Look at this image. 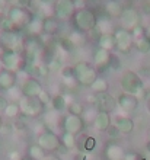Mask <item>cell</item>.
Instances as JSON below:
<instances>
[{"mask_svg":"<svg viewBox=\"0 0 150 160\" xmlns=\"http://www.w3.org/2000/svg\"><path fill=\"white\" fill-rule=\"evenodd\" d=\"M98 19H99V18L95 15V12L91 10V9H88V8L76 9L75 15H73V18H71L75 29L82 31V32H85V34L96 29Z\"/></svg>","mask_w":150,"mask_h":160,"instance_id":"6da1fadb","label":"cell"},{"mask_svg":"<svg viewBox=\"0 0 150 160\" xmlns=\"http://www.w3.org/2000/svg\"><path fill=\"white\" fill-rule=\"evenodd\" d=\"M32 12L28 8H22L18 4H10L6 12V19L10 22L13 29H21V28H26L28 23L32 21Z\"/></svg>","mask_w":150,"mask_h":160,"instance_id":"7a4b0ae2","label":"cell"},{"mask_svg":"<svg viewBox=\"0 0 150 160\" xmlns=\"http://www.w3.org/2000/svg\"><path fill=\"white\" fill-rule=\"evenodd\" d=\"M73 70H75V76L79 86H83V88H91L93 82L98 79V70L96 67H93L91 63L88 61H79L73 66Z\"/></svg>","mask_w":150,"mask_h":160,"instance_id":"3957f363","label":"cell"},{"mask_svg":"<svg viewBox=\"0 0 150 160\" xmlns=\"http://www.w3.org/2000/svg\"><path fill=\"white\" fill-rule=\"evenodd\" d=\"M120 86L122 89V92L134 95L137 98L143 93V88H144L140 74L134 70H127L122 73V76L120 79Z\"/></svg>","mask_w":150,"mask_h":160,"instance_id":"277c9868","label":"cell"},{"mask_svg":"<svg viewBox=\"0 0 150 160\" xmlns=\"http://www.w3.org/2000/svg\"><path fill=\"white\" fill-rule=\"evenodd\" d=\"M19 105H21V111L23 118H39L42 115L45 114L47 106L42 103L38 98H22L19 101Z\"/></svg>","mask_w":150,"mask_h":160,"instance_id":"5b68a950","label":"cell"},{"mask_svg":"<svg viewBox=\"0 0 150 160\" xmlns=\"http://www.w3.org/2000/svg\"><path fill=\"white\" fill-rule=\"evenodd\" d=\"M37 144L39 147H42L45 150L48 154H53V153L60 152V148L63 147L61 146V138L60 135L55 132V131L51 130H45L44 132L37 137Z\"/></svg>","mask_w":150,"mask_h":160,"instance_id":"8992f818","label":"cell"},{"mask_svg":"<svg viewBox=\"0 0 150 160\" xmlns=\"http://www.w3.org/2000/svg\"><path fill=\"white\" fill-rule=\"evenodd\" d=\"M23 64V57L19 51L15 50H3L0 51V66L3 68L12 70V72H19Z\"/></svg>","mask_w":150,"mask_h":160,"instance_id":"52a82bcc","label":"cell"},{"mask_svg":"<svg viewBox=\"0 0 150 160\" xmlns=\"http://www.w3.org/2000/svg\"><path fill=\"white\" fill-rule=\"evenodd\" d=\"M76 12V3L73 0H55L53 4V13L60 22L70 21Z\"/></svg>","mask_w":150,"mask_h":160,"instance_id":"ba28073f","label":"cell"},{"mask_svg":"<svg viewBox=\"0 0 150 160\" xmlns=\"http://www.w3.org/2000/svg\"><path fill=\"white\" fill-rule=\"evenodd\" d=\"M22 47L21 35L18 29H2L0 31V50L19 51Z\"/></svg>","mask_w":150,"mask_h":160,"instance_id":"9c48e42d","label":"cell"},{"mask_svg":"<svg viewBox=\"0 0 150 160\" xmlns=\"http://www.w3.org/2000/svg\"><path fill=\"white\" fill-rule=\"evenodd\" d=\"M85 128H86V124H85L82 117L67 114L61 118V131H64V132L80 135L85 131Z\"/></svg>","mask_w":150,"mask_h":160,"instance_id":"30bf717a","label":"cell"},{"mask_svg":"<svg viewBox=\"0 0 150 160\" xmlns=\"http://www.w3.org/2000/svg\"><path fill=\"white\" fill-rule=\"evenodd\" d=\"M114 35H115V41H117V50L121 54H128L134 47V37L131 34V31L124 29L120 26L115 29Z\"/></svg>","mask_w":150,"mask_h":160,"instance_id":"8fae6325","label":"cell"},{"mask_svg":"<svg viewBox=\"0 0 150 160\" xmlns=\"http://www.w3.org/2000/svg\"><path fill=\"white\" fill-rule=\"evenodd\" d=\"M117 102H118V108H120L125 115L136 112L138 108V103H140L137 96L130 95V93H125V92H121L120 95H118Z\"/></svg>","mask_w":150,"mask_h":160,"instance_id":"7c38bea8","label":"cell"},{"mask_svg":"<svg viewBox=\"0 0 150 160\" xmlns=\"http://www.w3.org/2000/svg\"><path fill=\"white\" fill-rule=\"evenodd\" d=\"M120 23L121 28L133 31L136 26L140 25V13L134 8H125L120 16Z\"/></svg>","mask_w":150,"mask_h":160,"instance_id":"4fadbf2b","label":"cell"},{"mask_svg":"<svg viewBox=\"0 0 150 160\" xmlns=\"http://www.w3.org/2000/svg\"><path fill=\"white\" fill-rule=\"evenodd\" d=\"M21 90L25 98H38L44 90V86L35 77H26L21 84Z\"/></svg>","mask_w":150,"mask_h":160,"instance_id":"5bb4252c","label":"cell"},{"mask_svg":"<svg viewBox=\"0 0 150 160\" xmlns=\"http://www.w3.org/2000/svg\"><path fill=\"white\" fill-rule=\"evenodd\" d=\"M112 124L118 128L121 134H131L136 128V121H134L131 117L128 115H121V114H117L112 117Z\"/></svg>","mask_w":150,"mask_h":160,"instance_id":"9a60e30c","label":"cell"},{"mask_svg":"<svg viewBox=\"0 0 150 160\" xmlns=\"http://www.w3.org/2000/svg\"><path fill=\"white\" fill-rule=\"evenodd\" d=\"M15 86H18V73L0 67V92L6 93Z\"/></svg>","mask_w":150,"mask_h":160,"instance_id":"2e32d148","label":"cell"},{"mask_svg":"<svg viewBox=\"0 0 150 160\" xmlns=\"http://www.w3.org/2000/svg\"><path fill=\"white\" fill-rule=\"evenodd\" d=\"M98 111L101 112H106V114H111L118 108V102L117 98L111 95V93H102V95H98V105H96Z\"/></svg>","mask_w":150,"mask_h":160,"instance_id":"e0dca14e","label":"cell"},{"mask_svg":"<svg viewBox=\"0 0 150 160\" xmlns=\"http://www.w3.org/2000/svg\"><path fill=\"white\" fill-rule=\"evenodd\" d=\"M112 51L104 50V48H96L93 51V66L98 68H108L109 64H111V60H112Z\"/></svg>","mask_w":150,"mask_h":160,"instance_id":"ac0fdd59","label":"cell"},{"mask_svg":"<svg viewBox=\"0 0 150 160\" xmlns=\"http://www.w3.org/2000/svg\"><path fill=\"white\" fill-rule=\"evenodd\" d=\"M88 42L86 34L82 31L73 29L70 34L67 35V38L63 41V45H67V48H80Z\"/></svg>","mask_w":150,"mask_h":160,"instance_id":"d6986e66","label":"cell"},{"mask_svg":"<svg viewBox=\"0 0 150 160\" xmlns=\"http://www.w3.org/2000/svg\"><path fill=\"white\" fill-rule=\"evenodd\" d=\"M60 76H61V83L66 86L69 90H73V89L79 88V83L76 80L75 76V70H73V66H64L60 72Z\"/></svg>","mask_w":150,"mask_h":160,"instance_id":"ffe728a7","label":"cell"},{"mask_svg":"<svg viewBox=\"0 0 150 160\" xmlns=\"http://www.w3.org/2000/svg\"><path fill=\"white\" fill-rule=\"evenodd\" d=\"M60 23L61 22L53 15V16L42 18V34L48 35V37H54L60 32Z\"/></svg>","mask_w":150,"mask_h":160,"instance_id":"44dd1931","label":"cell"},{"mask_svg":"<svg viewBox=\"0 0 150 160\" xmlns=\"http://www.w3.org/2000/svg\"><path fill=\"white\" fill-rule=\"evenodd\" d=\"M111 125H112V117H111V114L101 112V111L98 112L95 121L92 124V127H93L98 132H106Z\"/></svg>","mask_w":150,"mask_h":160,"instance_id":"7402d4cb","label":"cell"},{"mask_svg":"<svg viewBox=\"0 0 150 160\" xmlns=\"http://www.w3.org/2000/svg\"><path fill=\"white\" fill-rule=\"evenodd\" d=\"M104 154H105V159L106 160H124V157H125L124 148L117 143L106 144V146H105V150H104Z\"/></svg>","mask_w":150,"mask_h":160,"instance_id":"603a6c76","label":"cell"},{"mask_svg":"<svg viewBox=\"0 0 150 160\" xmlns=\"http://www.w3.org/2000/svg\"><path fill=\"white\" fill-rule=\"evenodd\" d=\"M98 146V141H96L95 137L92 135H86L82 132V137L77 140V148H79L80 153H92Z\"/></svg>","mask_w":150,"mask_h":160,"instance_id":"cb8c5ba5","label":"cell"},{"mask_svg":"<svg viewBox=\"0 0 150 160\" xmlns=\"http://www.w3.org/2000/svg\"><path fill=\"white\" fill-rule=\"evenodd\" d=\"M42 118H44L42 124L45 125L47 130H51V131H54L55 128L60 125V122H61L60 112H57V111H54V109L45 111V114L42 115Z\"/></svg>","mask_w":150,"mask_h":160,"instance_id":"d4e9b609","label":"cell"},{"mask_svg":"<svg viewBox=\"0 0 150 160\" xmlns=\"http://www.w3.org/2000/svg\"><path fill=\"white\" fill-rule=\"evenodd\" d=\"M124 8L118 0H106L104 4V12L108 18H120Z\"/></svg>","mask_w":150,"mask_h":160,"instance_id":"484cf974","label":"cell"},{"mask_svg":"<svg viewBox=\"0 0 150 160\" xmlns=\"http://www.w3.org/2000/svg\"><path fill=\"white\" fill-rule=\"evenodd\" d=\"M96 29H98L99 35H102V34H114L117 28H115V25H114V22L111 18L104 16V18H99V19H98Z\"/></svg>","mask_w":150,"mask_h":160,"instance_id":"4316f807","label":"cell"},{"mask_svg":"<svg viewBox=\"0 0 150 160\" xmlns=\"http://www.w3.org/2000/svg\"><path fill=\"white\" fill-rule=\"evenodd\" d=\"M98 48H104L108 51L117 50V41L114 34H102L98 38Z\"/></svg>","mask_w":150,"mask_h":160,"instance_id":"83f0119b","label":"cell"},{"mask_svg":"<svg viewBox=\"0 0 150 160\" xmlns=\"http://www.w3.org/2000/svg\"><path fill=\"white\" fill-rule=\"evenodd\" d=\"M22 111H21V105L19 102H9L6 109L3 112V117L6 119H10V121H15V119L21 118Z\"/></svg>","mask_w":150,"mask_h":160,"instance_id":"f1b7e54d","label":"cell"},{"mask_svg":"<svg viewBox=\"0 0 150 160\" xmlns=\"http://www.w3.org/2000/svg\"><path fill=\"white\" fill-rule=\"evenodd\" d=\"M69 99H67L64 95H61V93H55L54 96H53V99H51V109L57 111V112H64V111H67V105H69Z\"/></svg>","mask_w":150,"mask_h":160,"instance_id":"f546056e","label":"cell"},{"mask_svg":"<svg viewBox=\"0 0 150 160\" xmlns=\"http://www.w3.org/2000/svg\"><path fill=\"white\" fill-rule=\"evenodd\" d=\"M60 138H61V146L66 148L67 152H73V150L77 148V135L61 131Z\"/></svg>","mask_w":150,"mask_h":160,"instance_id":"4dcf8cb0","label":"cell"},{"mask_svg":"<svg viewBox=\"0 0 150 160\" xmlns=\"http://www.w3.org/2000/svg\"><path fill=\"white\" fill-rule=\"evenodd\" d=\"M91 92L95 93V95H102V93H108L109 92V82L105 77H98V79L93 82L91 88Z\"/></svg>","mask_w":150,"mask_h":160,"instance_id":"1f68e13d","label":"cell"},{"mask_svg":"<svg viewBox=\"0 0 150 160\" xmlns=\"http://www.w3.org/2000/svg\"><path fill=\"white\" fill-rule=\"evenodd\" d=\"M47 156H48V153H47L42 147H39L37 143L29 144V147H28V157H29V159L42 160V159H45Z\"/></svg>","mask_w":150,"mask_h":160,"instance_id":"d6a6232c","label":"cell"},{"mask_svg":"<svg viewBox=\"0 0 150 160\" xmlns=\"http://www.w3.org/2000/svg\"><path fill=\"white\" fill-rule=\"evenodd\" d=\"M134 47L138 52L142 54H149L150 52V38H147L146 35L143 37H138V38L134 39Z\"/></svg>","mask_w":150,"mask_h":160,"instance_id":"836d02e7","label":"cell"},{"mask_svg":"<svg viewBox=\"0 0 150 160\" xmlns=\"http://www.w3.org/2000/svg\"><path fill=\"white\" fill-rule=\"evenodd\" d=\"M26 29H28V32H29L31 35H34V37L42 34V18H38V16L34 15L32 21L28 23Z\"/></svg>","mask_w":150,"mask_h":160,"instance_id":"e575fe53","label":"cell"},{"mask_svg":"<svg viewBox=\"0 0 150 160\" xmlns=\"http://www.w3.org/2000/svg\"><path fill=\"white\" fill-rule=\"evenodd\" d=\"M85 108L86 106L79 101H70L69 105H67V112L71 115H77V117H82L85 112Z\"/></svg>","mask_w":150,"mask_h":160,"instance_id":"d590c367","label":"cell"},{"mask_svg":"<svg viewBox=\"0 0 150 160\" xmlns=\"http://www.w3.org/2000/svg\"><path fill=\"white\" fill-rule=\"evenodd\" d=\"M98 112H99V111L96 109V106H86L83 115H82L85 124H86V125H92L96 118V115H98Z\"/></svg>","mask_w":150,"mask_h":160,"instance_id":"8d00e7d4","label":"cell"},{"mask_svg":"<svg viewBox=\"0 0 150 160\" xmlns=\"http://www.w3.org/2000/svg\"><path fill=\"white\" fill-rule=\"evenodd\" d=\"M47 67H48V72L50 73H59V72H61V68L64 66H63V61L60 57H53L50 63L47 64Z\"/></svg>","mask_w":150,"mask_h":160,"instance_id":"74e56055","label":"cell"},{"mask_svg":"<svg viewBox=\"0 0 150 160\" xmlns=\"http://www.w3.org/2000/svg\"><path fill=\"white\" fill-rule=\"evenodd\" d=\"M6 98H8V99H12L10 102H19L22 98H23L21 86H15V88H12L10 90H8V92H6Z\"/></svg>","mask_w":150,"mask_h":160,"instance_id":"f35d334b","label":"cell"},{"mask_svg":"<svg viewBox=\"0 0 150 160\" xmlns=\"http://www.w3.org/2000/svg\"><path fill=\"white\" fill-rule=\"evenodd\" d=\"M13 130H15V132H25V131H28V124H26L25 118H18L13 121Z\"/></svg>","mask_w":150,"mask_h":160,"instance_id":"ab89813d","label":"cell"},{"mask_svg":"<svg viewBox=\"0 0 150 160\" xmlns=\"http://www.w3.org/2000/svg\"><path fill=\"white\" fill-rule=\"evenodd\" d=\"M38 99H39V101H41L45 106H48V105L51 103V99H53V96H51L50 93H48V92L45 90V89H44V90L41 92V95L38 96Z\"/></svg>","mask_w":150,"mask_h":160,"instance_id":"60d3db41","label":"cell"},{"mask_svg":"<svg viewBox=\"0 0 150 160\" xmlns=\"http://www.w3.org/2000/svg\"><path fill=\"white\" fill-rule=\"evenodd\" d=\"M85 101H86V103H88V106H96L98 105V95H95V93H88L86 96H85Z\"/></svg>","mask_w":150,"mask_h":160,"instance_id":"b9f144b4","label":"cell"},{"mask_svg":"<svg viewBox=\"0 0 150 160\" xmlns=\"http://www.w3.org/2000/svg\"><path fill=\"white\" fill-rule=\"evenodd\" d=\"M23 156H22L21 150H18V148H13L10 152L8 153V160H22Z\"/></svg>","mask_w":150,"mask_h":160,"instance_id":"7bdbcfd3","label":"cell"},{"mask_svg":"<svg viewBox=\"0 0 150 160\" xmlns=\"http://www.w3.org/2000/svg\"><path fill=\"white\" fill-rule=\"evenodd\" d=\"M13 132H15V130H13L12 124H6V122H4L3 127H2V130H0V134L4 135V137H8V135H12Z\"/></svg>","mask_w":150,"mask_h":160,"instance_id":"ee69618b","label":"cell"},{"mask_svg":"<svg viewBox=\"0 0 150 160\" xmlns=\"http://www.w3.org/2000/svg\"><path fill=\"white\" fill-rule=\"evenodd\" d=\"M106 134H109V137H112V138H117V137H120L121 132L118 131L117 127H115V125L112 124V125H111V127L108 128V131H106Z\"/></svg>","mask_w":150,"mask_h":160,"instance_id":"f6af8a7d","label":"cell"},{"mask_svg":"<svg viewBox=\"0 0 150 160\" xmlns=\"http://www.w3.org/2000/svg\"><path fill=\"white\" fill-rule=\"evenodd\" d=\"M109 67L112 68V70H118V68L121 67V61H120V58H118L115 54L112 55V60H111V64H109Z\"/></svg>","mask_w":150,"mask_h":160,"instance_id":"bcb514c9","label":"cell"},{"mask_svg":"<svg viewBox=\"0 0 150 160\" xmlns=\"http://www.w3.org/2000/svg\"><path fill=\"white\" fill-rule=\"evenodd\" d=\"M8 103H9L8 98L0 95V115H3V112H4V109H6V106H8Z\"/></svg>","mask_w":150,"mask_h":160,"instance_id":"7dc6e473","label":"cell"},{"mask_svg":"<svg viewBox=\"0 0 150 160\" xmlns=\"http://www.w3.org/2000/svg\"><path fill=\"white\" fill-rule=\"evenodd\" d=\"M124 160H144V159L137 153H125Z\"/></svg>","mask_w":150,"mask_h":160,"instance_id":"c3c4849f","label":"cell"},{"mask_svg":"<svg viewBox=\"0 0 150 160\" xmlns=\"http://www.w3.org/2000/svg\"><path fill=\"white\" fill-rule=\"evenodd\" d=\"M13 4H18V6H22V8H28L32 4V0H15V3Z\"/></svg>","mask_w":150,"mask_h":160,"instance_id":"681fc988","label":"cell"},{"mask_svg":"<svg viewBox=\"0 0 150 160\" xmlns=\"http://www.w3.org/2000/svg\"><path fill=\"white\" fill-rule=\"evenodd\" d=\"M37 2L39 4H42V6H53L55 0H37Z\"/></svg>","mask_w":150,"mask_h":160,"instance_id":"f907efd6","label":"cell"},{"mask_svg":"<svg viewBox=\"0 0 150 160\" xmlns=\"http://www.w3.org/2000/svg\"><path fill=\"white\" fill-rule=\"evenodd\" d=\"M42 160H63L60 156H54V154H48V156L45 157V159H42Z\"/></svg>","mask_w":150,"mask_h":160,"instance_id":"816d5d0a","label":"cell"},{"mask_svg":"<svg viewBox=\"0 0 150 160\" xmlns=\"http://www.w3.org/2000/svg\"><path fill=\"white\" fill-rule=\"evenodd\" d=\"M146 111H147V114L150 115V95L146 96Z\"/></svg>","mask_w":150,"mask_h":160,"instance_id":"f5cc1de1","label":"cell"},{"mask_svg":"<svg viewBox=\"0 0 150 160\" xmlns=\"http://www.w3.org/2000/svg\"><path fill=\"white\" fill-rule=\"evenodd\" d=\"M144 35H146L147 38H150V25H149V26H147L146 29H144Z\"/></svg>","mask_w":150,"mask_h":160,"instance_id":"db71d44e","label":"cell"},{"mask_svg":"<svg viewBox=\"0 0 150 160\" xmlns=\"http://www.w3.org/2000/svg\"><path fill=\"white\" fill-rule=\"evenodd\" d=\"M146 150L150 153V140H149V141H147V143H146Z\"/></svg>","mask_w":150,"mask_h":160,"instance_id":"11a10c76","label":"cell"},{"mask_svg":"<svg viewBox=\"0 0 150 160\" xmlns=\"http://www.w3.org/2000/svg\"><path fill=\"white\" fill-rule=\"evenodd\" d=\"M3 124H4V122H3V118H2V115H0V130H2V127H3Z\"/></svg>","mask_w":150,"mask_h":160,"instance_id":"9f6ffc18","label":"cell"},{"mask_svg":"<svg viewBox=\"0 0 150 160\" xmlns=\"http://www.w3.org/2000/svg\"><path fill=\"white\" fill-rule=\"evenodd\" d=\"M147 74H149V77H150V66L147 67Z\"/></svg>","mask_w":150,"mask_h":160,"instance_id":"6f0895ef","label":"cell"},{"mask_svg":"<svg viewBox=\"0 0 150 160\" xmlns=\"http://www.w3.org/2000/svg\"><path fill=\"white\" fill-rule=\"evenodd\" d=\"M22 160H32V159H29V157H23Z\"/></svg>","mask_w":150,"mask_h":160,"instance_id":"680465c9","label":"cell"},{"mask_svg":"<svg viewBox=\"0 0 150 160\" xmlns=\"http://www.w3.org/2000/svg\"><path fill=\"white\" fill-rule=\"evenodd\" d=\"M149 140H150V130H149Z\"/></svg>","mask_w":150,"mask_h":160,"instance_id":"91938a15","label":"cell"},{"mask_svg":"<svg viewBox=\"0 0 150 160\" xmlns=\"http://www.w3.org/2000/svg\"><path fill=\"white\" fill-rule=\"evenodd\" d=\"M80 2H88V0H80Z\"/></svg>","mask_w":150,"mask_h":160,"instance_id":"94428289","label":"cell"},{"mask_svg":"<svg viewBox=\"0 0 150 160\" xmlns=\"http://www.w3.org/2000/svg\"><path fill=\"white\" fill-rule=\"evenodd\" d=\"M149 4H150V0H149Z\"/></svg>","mask_w":150,"mask_h":160,"instance_id":"6125c7cd","label":"cell"},{"mask_svg":"<svg viewBox=\"0 0 150 160\" xmlns=\"http://www.w3.org/2000/svg\"><path fill=\"white\" fill-rule=\"evenodd\" d=\"M149 89H150V86H149Z\"/></svg>","mask_w":150,"mask_h":160,"instance_id":"be15d7a7","label":"cell"}]
</instances>
